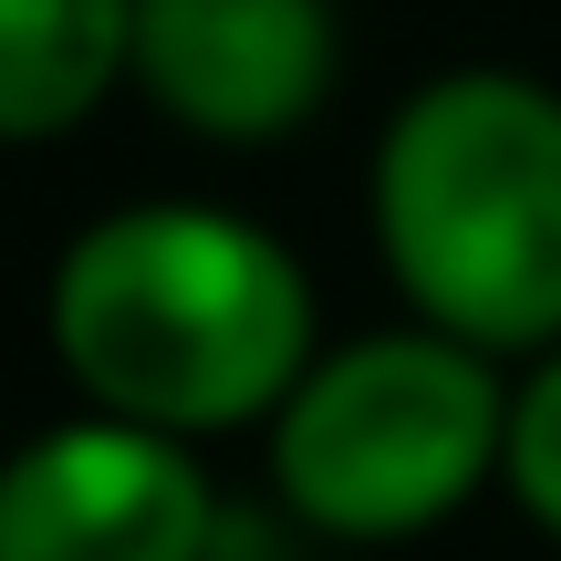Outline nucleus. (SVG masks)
I'll return each mask as SVG.
<instances>
[{
  "mask_svg": "<svg viewBox=\"0 0 561 561\" xmlns=\"http://www.w3.org/2000/svg\"><path fill=\"white\" fill-rule=\"evenodd\" d=\"M500 437L510 396L489 354L416 322V333H364L312 354V375L271 416V479L333 541H416L479 500Z\"/></svg>",
  "mask_w": 561,
  "mask_h": 561,
  "instance_id": "3",
  "label": "nucleus"
},
{
  "mask_svg": "<svg viewBox=\"0 0 561 561\" xmlns=\"http://www.w3.org/2000/svg\"><path fill=\"white\" fill-rule=\"evenodd\" d=\"M219 500L157 426L73 416L0 458V561H208Z\"/></svg>",
  "mask_w": 561,
  "mask_h": 561,
  "instance_id": "4",
  "label": "nucleus"
},
{
  "mask_svg": "<svg viewBox=\"0 0 561 561\" xmlns=\"http://www.w3.org/2000/svg\"><path fill=\"white\" fill-rule=\"evenodd\" d=\"M136 73V0H0V146L73 136Z\"/></svg>",
  "mask_w": 561,
  "mask_h": 561,
  "instance_id": "6",
  "label": "nucleus"
},
{
  "mask_svg": "<svg viewBox=\"0 0 561 561\" xmlns=\"http://www.w3.org/2000/svg\"><path fill=\"white\" fill-rule=\"evenodd\" d=\"M333 0H136V73L208 146H271L333 94Z\"/></svg>",
  "mask_w": 561,
  "mask_h": 561,
  "instance_id": "5",
  "label": "nucleus"
},
{
  "mask_svg": "<svg viewBox=\"0 0 561 561\" xmlns=\"http://www.w3.org/2000/svg\"><path fill=\"white\" fill-rule=\"evenodd\" d=\"M375 240L426 333L468 354L561 343V94L500 62L416 83L375 146Z\"/></svg>",
  "mask_w": 561,
  "mask_h": 561,
  "instance_id": "2",
  "label": "nucleus"
},
{
  "mask_svg": "<svg viewBox=\"0 0 561 561\" xmlns=\"http://www.w3.org/2000/svg\"><path fill=\"white\" fill-rule=\"evenodd\" d=\"M500 479L510 500L561 541V343L541 354V375L510 396V437H500Z\"/></svg>",
  "mask_w": 561,
  "mask_h": 561,
  "instance_id": "7",
  "label": "nucleus"
},
{
  "mask_svg": "<svg viewBox=\"0 0 561 561\" xmlns=\"http://www.w3.org/2000/svg\"><path fill=\"white\" fill-rule=\"evenodd\" d=\"M53 354L94 396V416L157 437H219L280 416L312 375V280L240 208L146 198L94 219L53 261Z\"/></svg>",
  "mask_w": 561,
  "mask_h": 561,
  "instance_id": "1",
  "label": "nucleus"
}]
</instances>
